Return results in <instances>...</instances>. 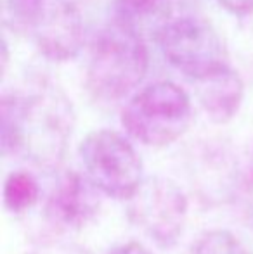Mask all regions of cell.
<instances>
[{"mask_svg":"<svg viewBox=\"0 0 253 254\" xmlns=\"http://www.w3.org/2000/svg\"><path fill=\"white\" fill-rule=\"evenodd\" d=\"M73 116L56 95H5L2 99V152L19 154L52 168L63 159Z\"/></svg>","mask_w":253,"mask_h":254,"instance_id":"cell-1","label":"cell"},{"mask_svg":"<svg viewBox=\"0 0 253 254\" xmlns=\"http://www.w3.org/2000/svg\"><path fill=\"white\" fill-rule=\"evenodd\" d=\"M148 66L149 54L144 40L113 23L92 44L87 87L101 101H118L144 80Z\"/></svg>","mask_w":253,"mask_h":254,"instance_id":"cell-2","label":"cell"},{"mask_svg":"<svg viewBox=\"0 0 253 254\" xmlns=\"http://www.w3.org/2000/svg\"><path fill=\"white\" fill-rule=\"evenodd\" d=\"M192 106L184 88L156 81L139 90L122 113V125L134 140L148 147H165L191 127Z\"/></svg>","mask_w":253,"mask_h":254,"instance_id":"cell-3","label":"cell"},{"mask_svg":"<svg viewBox=\"0 0 253 254\" xmlns=\"http://www.w3.org/2000/svg\"><path fill=\"white\" fill-rule=\"evenodd\" d=\"M16 26L47 59L70 61L84 44V19L71 0H9Z\"/></svg>","mask_w":253,"mask_h":254,"instance_id":"cell-4","label":"cell"},{"mask_svg":"<svg viewBox=\"0 0 253 254\" xmlns=\"http://www.w3.org/2000/svg\"><path fill=\"white\" fill-rule=\"evenodd\" d=\"M80 159L88 180L101 194L130 201L142 185V161L122 133L97 130L80 144Z\"/></svg>","mask_w":253,"mask_h":254,"instance_id":"cell-5","label":"cell"},{"mask_svg":"<svg viewBox=\"0 0 253 254\" xmlns=\"http://www.w3.org/2000/svg\"><path fill=\"white\" fill-rule=\"evenodd\" d=\"M187 197L173 180L153 177L128 201V220L160 249L179 244L187 221Z\"/></svg>","mask_w":253,"mask_h":254,"instance_id":"cell-6","label":"cell"},{"mask_svg":"<svg viewBox=\"0 0 253 254\" xmlns=\"http://www.w3.org/2000/svg\"><path fill=\"white\" fill-rule=\"evenodd\" d=\"M156 42L165 59L196 81L206 80L227 67L222 38L210 23L198 17L172 19Z\"/></svg>","mask_w":253,"mask_h":254,"instance_id":"cell-7","label":"cell"},{"mask_svg":"<svg viewBox=\"0 0 253 254\" xmlns=\"http://www.w3.org/2000/svg\"><path fill=\"white\" fill-rule=\"evenodd\" d=\"M101 207V192L80 171H66L58 178L45 201V216L54 227L80 230Z\"/></svg>","mask_w":253,"mask_h":254,"instance_id":"cell-8","label":"cell"},{"mask_svg":"<svg viewBox=\"0 0 253 254\" xmlns=\"http://www.w3.org/2000/svg\"><path fill=\"white\" fill-rule=\"evenodd\" d=\"M113 23L144 40L172 21V0H113Z\"/></svg>","mask_w":253,"mask_h":254,"instance_id":"cell-9","label":"cell"},{"mask_svg":"<svg viewBox=\"0 0 253 254\" xmlns=\"http://www.w3.org/2000/svg\"><path fill=\"white\" fill-rule=\"evenodd\" d=\"M245 87L240 74L229 66L213 76L198 81V97L205 113L215 123H227L243 102Z\"/></svg>","mask_w":253,"mask_h":254,"instance_id":"cell-10","label":"cell"},{"mask_svg":"<svg viewBox=\"0 0 253 254\" xmlns=\"http://www.w3.org/2000/svg\"><path fill=\"white\" fill-rule=\"evenodd\" d=\"M40 199V187L37 178L24 170L7 175L3 184V204L14 214L30 211Z\"/></svg>","mask_w":253,"mask_h":254,"instance_id":"cell-11","label":"cell"},{"mask_svg":"<svg viewBox=\"0 0 253 254\" xmlns=\"http://www.w3.org/2000/svg\"><path fill=\"white\" fill-rule=\"evenodd\" d=\"M191 254H253L234 234L227 230H212L198 239Z\"/></svg>","mask_w":253,"mask_h":254,"instance_id":"cell-12","label":"cell"},{"mask_svg":"<svg viewBox=\"0 0 253 254\" xmlns=\"http://www.w3.org/2000/svg\"><path fill=\"white\" fill-rule=\"evenodd\" d=\"M217 2L236 16H248L253 12V0H217Z\"/></svg>","mask_w":253,"mask_h":254,"instance_id":"cell-13","label":"cell"},{"mask_svg":"<svg viewBox=\"0 0 253 254\" xmlns=\"http://www.w3.org/2000/svg\"><path fill=\"white\" fill-rule=\"evenodd\" d=\"M108 254H153L148 248H144L139 242H127V244H122L118 248L111 249Z\"/></svg>","mask_w":253,"mask_h":254,"instance_id":"cell-14","label":"cell"}]
</instances>
